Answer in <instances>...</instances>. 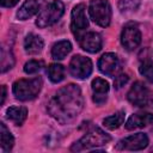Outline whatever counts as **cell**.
<instances>
[{
  "mask_svg": "<svg viewBox=\"0 0 153 153\" xmlns=\"http://www.w3.org/2000/svg\"><path fill=\"white\" fill-rule=\"evenodd\" d=\"M84 98L81 90L75 84L61 87L48 103V111L57 122L67 124L81 112Z\"/></svg>",
  "mask_w": 153,
  "mask_h": 153,
  "instance_id": "6da1fadb",
  "label": "cell"
},
{
  "mask_svg": "<svg viewBox=\"0 0 153 153\" xmlns=\"http://www.w3.org/2000/svg\"><path fill=\"white\" fill-rule=\"evenodd\" d=\"M42 79L32 78V79H19L14 81L12 91L17 99L26 102L36 98L42 88Z\"/></svg>",
  "mask_w": 153,
  "mask_h": 153,
  "instance_id": "7a4b0ae2",
  "label": "cell"
},
{
  "mask_svg": "<svg viewBox=\"0 0 153 153\" xmlns=\"http://www.w3.org/2000/svg\"><path fill=\"white\" fill-rule=\"evenodd\" d=\"M110 135L106 134L100 128H92L90 131H87L80 140L74 142L71 147L72 152H79L84 149L96 148L99 146H103L110 141Z\"/></svg>",
  "mask_w": 153,
  "mask_h": 153,
  "instance_id": "3957f363",
  "label": "cell"
},
{
  "mask_svg": "<svg viewBox=\"0 0 153 153\" xmlns=\"http://www.w3.org/2000/svg\"><path fill=\"white\" fill-rule=\"evenodd\" d=\"M65 13V5L60 0H54L49 2L42 11H39L36 19V25L38 27H48L60 20Z\"/></svg>",
  "mask_w": 153,
  "mask_h": 153,
  "instance_id": "277c9868",
  "label": "cell"
},
{
  "mask_svg": "<svg viewBox=\"0 0 153 153\" xmlns=\"http://www.w3.org/2000/svg\"><path fill=\"white\" fill-rule=\"evenodd\" d=\"M91 19L99 26L106 27L111 20V6L108 0H91L88 5Z\"/></svg>",
  "mask_w": 153,
  "mask_h": 153,
  "instance_id": "5b68a950",
  "label": "cell"
},
{
  "mask_svg": "<svg viewBox=\"0 0 153 153\" xmlns=\"http://www.w3.org/2000/svg\"><path fill=\"white\" fill-rule=\"evenodd\" d=\"M71 29L72 32L75 35L76 38L81 37L85 33V30L88 26V20L86 18V12H85V5L79 4L73 7L72 14H71Z\"/></svg>",
  "mask_w": 153,
  "mask_h": 153,
  "instance_id": "8992f818",
  "label": "cell"
},
{
  "mask_svg": "<svg viewBox=\"0 0 153 153\" xmlns=\"http://www.w3.org/2000/svg\"><path fill=\"white\" fill-rule=\"evenodd\" d=\"M127 98H128L129 103L133 104L134 106H139V108L147 106L151 100L149 90L147 88V86L143 82L136 81L133 84V86L128 91Z\"/></svg>",
  "mask_w": 153,
  "mask_h": 153,
  "instance_id": "52a82bcc",
  "label": "cell"
},
{
  "mask_svg": "<svg viewBox=\"0 0 153 153\" xmlns=\"http://www.w3.org/2000/svg\"><path fill=\"white\" fill-rule=\"evenodd\" d=\"M69 73L76 79H86L92 73V62L88 57L75 55L69 62Z\"/></svg>",
  "mask_w": 153,
  "mask_h": 153,
  "instance_id": "ba28073f",
  "label": "cell"
},
{
  "mask_svg": "<svg viewBox=\"0 0 153 153\" xmlns=\"http://www.w3.org/2000/svg\"><path fill=\"white\" fill-rule=\"evenodd\" d=\"M121 43L127 50H134L141 43V32L136 24L128 23L121 33Z\"/></svg>",
  "mask_w": 153,
  "mask_h": 153,
  "instance_id": "9c48e42d",
  "label": "cell"
},
{
  "mask_svg": "<svg viewBox=\"0 0 153 153\" xmlns=\"http://www.w3.org/2000/svg\"><path fill=\"white\" fill-rule=\"evenodd\" d=\"M98 68L103 74L108 76H116L121 69L118 56L114 53H106L102 55L98 61Z\"/></svg>",
  "mask_w": 153,
  "mask_h": 153,
  "instance_id": "30bf717a",
  "label": "cell"
},
{
  "mask_svg": "<svg viewBox=\"0 0 153 153\" xmlns=\"http://www.w3.org/2000/svg\"><path fill=\"white\" fill-rule=\"evenodd\" d=\"M148 146V136L143 133L133 134L118 141L116 145L117 149H126V151H140Z\"/></svg>",
  "mask_w": 153,
  "mask_h": 153,
  "instance_id": "8fae6325",
  "label": "cell"
},
{
  "mask_svg": "<svg viewBox=\"0 0 153 153\" xmlns=\"http://www.w3.org/2000/svg\"><path fill=\"white\" fill-rule=\"evenodd\" d=\"M80 47L88 53H98L102 49V37L97 32H86L78 38Z\"/></svg>",
  "mask_w": 153,
  "mask_h": 153,
  "instance_id": "7c38bea8",
  "label": "cell"
},
{
  "mask_svg": "<svg viewBox=\"0 0 153 153\" xmlns=\"http://www.w3.org/2000/svg\"><path fill=\"white\" fill-rule=\"evenodd\" d=\"M44 1L45 0H25L17 12V18L20 20L30 19L31 17H33L36 13L39 12Z\"/></svg>",
  "mask_w": 153,
  "mask_h": 153,
  "instance_id": "4fadbf2b",
  "label": "cell"
},
{
  "mask_svg": "<svg viewBox=\"0 0 153 153\" xmlns=\"http://www.w3.org/2000/svg\"><path fill=\"white\" fill-rule=\"evenodd\" d=\"M92 91H93V102L97 105H102L106 102L108 92H109V84L102 78H96L92 80Z\"/></svg>",
  "mask_w": 153,
  "mask_h": 153,
  "instance_id": "5bb4252c",
  "label": "cell"
},
{
  "mask_svg": "<svg viewBox=\"0 0 153 153\" xmlns=\"http://www.w3.org/2000/svg\"><path fill=\"white\" fill-rule=\"evenodd\" d=\"M153 122V115L149 112H136L133 114L128 121L126 122V129L128 130H134L139 128L147 127Z\"/></svg>",
  "mask_w": 153,
  "mask_h": 153,
  "instance_id": "9a60e30c",
  "label": "cell"
},
{
  "mask_svg": "<svg viewBox=\"0 0 153 153\" xmlns=\"http://www.w3.org/2000/svg\"><path fill=\"white\" fill-rule=\"evenodd\" d=\"M44 47V42L41 36L35 35V33H29L25 39H24V49L27 54L35 55L42 51Z\"/></svg>",
  "mask_w": 153,
  "mask_h": 153,
  "instance_id": "2e32d148",
  "label": "cell"
},
{
  "mask_svg": "<svg viewBox=\"0 0 153 153\" xmlns=\"http://www.w3.org/2000/svg\"><path fill=\"white\" fill-rule=\"evenodd\" d=\"M6 116L16 126H22L27 116V110L24 106H10L6 110Z\"/></svg>",
  "mask_w": 153,
  "mask_h": 153,
  "instance_id": "e0dca14e",
  "label": "cell"
},
{
  "mask_svg": "<svg viewBox=\"0 0 153 153\" xmlns=\"http://www.w3.org/2000/svg\"><path fill=\"white\" fill-rule=\"evenodd\" d=\"M72 50V44L69 41L63 39L55 43L51 48V57L54 60H62L65 59Z\"/></svg>",
  "mask_w": 153,
  "mask_h": 153,
  "instance_id": "ac0fdd59",
  "label": "cell"
},
{
  "mask_svg": "<svg viewBox=\"0 0 153 153\" xmlns=\"http://www.w3.org/2000/svg\"><path fill=\"white\" fill-rule=\"evenodd\" d=\"M14 145V139L5 123H0V146L2 152H10Z\"/></svg>",
  "mask_w": 153,
  "mask_h": 153,
  "instance_id": "d6986e66",
  "label": "cell"
},
{
  "mask_svg": "<svg viewBox=\"0 0 153 153\" xmlns=\"http://www.w3.org/2000/svg\"><path fill=\"white\" fill-rule=\"evenodd\" d=\"M124 122V111H117L115 112L114 115L109 116V117H105L103 120V124L104 127H106L108 129L110 130H115L117 128H120Z\"/></svg>",
  "mask_w": 153,
  "mask_h": 153,
  "instance_id": "ffe728a7",
  "label": "cell"
},
{
  "mask_svg": "<svg viewBox=\"0 0 153 153\" xmlns=\"http://www.w3.org/2000/svg\"><path fill=\"white\" fill-rule=\"evenodd\" d=\"M47 74L53 82H60L65 79V68L62 65L51 63L47 68Z\"/></svg>",
  "mask_w": 153,
  "mask_h": 153,
  "instance_id": "44dd1931",
  "label": "cell"
},
{
  "mask_svg": "<svg viewBox=\"0 0 153 153\" xmlns=\"http://www.w3.org/2000/svg\"><path fill=\"white\" fill-rule=\"evenodd\" d=\"M14 65V57L13 54L11 53V50H6L5 48H2L1 50V72L5 73L6 71L11 69Z\"/></svg>",
  "mask_w": 153,
  "mask_h": 153,
  "instance_id": "7402d4cb",
  "label": "cell"
},
{
  "mask_svg": "<svg viewBox=\"0 0 153 153\" xmlns=\"http://www.w3.org/2000/svg\"><path fill=\"white\" fill-rule=\"evenodd\" d=\"M141 0H120L118 8L121 12H133L136 11L140 6Z\"/></svg>",
  "mask_w": 153,
  "mask_h": 153,
  "instance_id": "603a6c76",
  "label": "cell"
},
{
  "mask_svg": "<svg viewBox=\"0 0 153 153\" xmlns=\"http://www.w3.org/2000/svg\"><path fill=\"white\" fill-rule=\"evenodd\" d=\"M139 71L141 75H143L149 82L153 84V61H145L141 63Z\"/></svg>",
  "mask_w": 153,
  "mask_h": 153,
  "instance_id": "cb8c5ba5",
  "label": "cell"
},
{
  "mask_svg": "<svg viewBox=\"0 0 153 153\" xmlns=\"http://www.w3.org/2000/svg\"><path fill=\"white\" fill-rule=\"evenodd\" d=\"M43 66V62L42 61H37V60H30L27 61L25 65H24V72L26 74H35L37 72L41 71Z\"/></svg>",
  "mask_w": 153,
  "mask_h": 153,
  "instance_id": "d4e9b609",
  "label": "cell"
},
{
  "mask_svg": "<svg viewBox=\"0 0 153 153\" xmlns=\"http://www.w3.org/2000/svg\"><path fill=\"white\" fill-rule=\"evenodd\" d=\"M128 79H129V78H128L127 74H117V75L115 76V81H114L115 88L118 90V88L123 87V86L128 82Z\"/></svg>",
  "mask_w": 153,
  "mask_h": 153,
  "instance_id": "484cf974",
  "label": "cell"
},
{
  "mask_svg": "<svg viewBox=\"0 0 153 153\" xmlns=\"http://www.w3.org/2000/svg\"><path fill=\"white\" fill-rule=\"evenodd\" d=\"M19 0H0V4L2 7H13L18 4Z\"/></svg>",
  "mask_w": 153,
  "mask_h": 153,
  "instance_id": "4316f807",
  "label": "cell"
},
{
  "mask_svg": "<svg viewBox=\"0 0 153 153\" xmlns=\"http://www.w3.org/2000/svg\"><path fill=\"white\" fill-rule=\"evenodd\" d=\"M1 91H2V94H1V104H4L5 98H6V87H5V85L1 86Z\"/></svg>",
  "mask_w": 153,
  "mask_h": 153,
  "instance_id": "83f0119b",
  "label": "cell"
}]
</instances>
